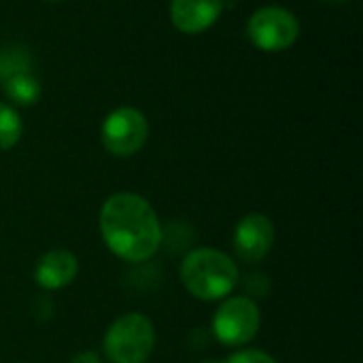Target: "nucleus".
<instances>
[{
  "instance_id": "nucleus-8",
  "label": "nucleus",
  "mask_w": 363,
  "mask_h": 363,
  "mask_svg": "<svg viewBox=\"0 0 363 363\" xmlns=\"http://www.w3.org/2000/svg\"><path fill=\"white\" fill-rule=\"evenodd\" d=\"M223 0H172L170 19L183 34H200L208 30L221 15Z\"/></svg>"
},
{
  "instance_id": "nucleus-14",
  "label": "nucleus",
  "mask_w": 363,
  "mask_h": 363,
  "mask_svg": "<svg viewBox=\"0 0 363 363\" xmlns=\"http://www.w3.org/2000/svg\"><path fill=\"white\" fill-rule=\"evenodd\" d=\"M70 363H102V359L96 355V353H91V351H85V353H79L77 357H72Z\"/></svg>"
},
{
  "instance_id": "nucleus-13",
  "label": "nucleus",
  "mask_w": 363,
  "mask_h": 363,
  "mask_svg": "<svg viewBox=\"0 0 363 363\" xmlns=\"http://www.w3.org/2000/svg\"><path fill=\"white\" fill-rule=\"evenodd\" d=\"M223 363H277L268 353L257 351V349H242L232 353Z\"/></svg>"
},
{
  "instance_id": "nucleus-6",
  "label": "nucleus",
  "mask_w": 363,
  "mask_h": 363,
  "mask_svg": "<svg viewBox=\"0 0 363 363\" xmlns=\"http://www.w3.org/2000/svg\"><path fill=\"white\" fill-rule=\"evenodd\" d=\"M100 134L102 145L111 155L130 157L145 147L149 136V123L140 111L132 106H121L106 115Z\"/></svg>"
},
{
  "instance_id": "nucleus-1",
  "label": "nucleus",
  "mask_w": 363,
  "mask_h": 363,
  "mask_svg": "<svg viewBox=\"0 0 363 363\" xmlns=\"http://www.w3.org/2000/svg\"><path fill=\"white\" fill-rule=\"evenodd\" d=\"M100 232L106 247L123 262H147L162 245V225L153 206L138 194H113L100 208Z\"/></svg>"
},
{
  "instance_id": "nucleus-2",
  "label": "nucleus",
  "mask_w": 363,
  "mask_h": 363,
  "mask_svg": "<svg viewBox=\"0 0 363 363\" xmlns=\"http://www.w3.org/2000/svg\"><path fill=\"white\" fill-rule=\"evenodd\" d=\"M238 279L240 272L236 262L217 249H194L181 264L185 289L202 302L228 298L238 285Z\"/></svg>"
},
{
  "instance_id": "nucleus-11",
  "label": "nucleus",
  "mask_w": 363,
  "mask_h": 363,
  "mask_svg": "<svg viewBox=\"0 0 363 363\" xmlns=\"http://www.w3.org/2000/svg\"><path fill=\"white\" fill-rule=\"evenodd\" d=\"M23 125L17 111L4 102H0V151L15 147L21 138Z\"/></svg>"
},
{
  "instance_id": "nucleus-3",
  "label": "nucleus",
  "mask_w": 363,
  "mask_h": 363,
  "mask_svg": "<svg viewBox=\"0 0 363 363\" xmlns=\"http://www.w3.org/2000/svg\"><path fill=\"white\" fill-rule=\"evenodd\" d=\"M155 347V328L143 313L121 315L104 334V355L111 363H145Z\"/></svg>"
},
{
  "instance_id": "nucleus-12",
  "label": "nucleus",
  "mask_w": 363,
  "mask_h": 363,
  "mask_svg": "<svg viewBox=\"0 0 363 363\" xmlns=\"http://www.w3.org/2000/svg\"><path fill=\"white\" fill-rule=\"evenodd\" d=\"M30 66H32V60H30V53L23 47L9 49L4 55H0V83L6 81L13 74L28 72Z\"/></svg>"
},
{
  "instance_id": "nucleus-16",
  "label": "nucleus",
  "mask_w": 363,
  "mask_h": 363,
  "mask_svg": "<svg viewBox=\"0 0 363 363\" xmlns=\"http://www.w3.org/2000/svg\"><path fill=\"white\" fill-rule=\"evenodd\" d=\"M202 363H219V362H202Z\"/></svg>"
},
{
  "instance_id": "nucleus-9",
  "label": "nucleus",
  "mask_w": 363,
  "mask_h": 363,
  "mask_svg": "<svg viewBox=\"0 0 363 363\" xmlns=\"http://www.w3.org/2000/svg\"><path fill=\"white\" fill-rule=\"evenodd\" d=\"M79 272V259L74 253L66 249H55L45 253L34 268V281L43 289L55 291L66 285H70L77 279Z\"/></svg>"
},
{
  "instance_id": "nucleus-15",
  "label": "nucleus",
  "mask_w": 363,
  "mask_h": 363,
  "mask_svg": "<svg viewBox=\"0 0 363 363\" xmlns=\"http://www.w3.org/2000/svg\"><path fill=\"white\" fill-rule=\"evenodd\" d=\"M328 2H336V4H340V2H347V0H328Z\"/></svg>"
},
{
  "instance_id": "nucleus-4",
  "label": "nucleus",
  "mask_w": 363,
  "mask_h": 363,
  "mask_svg": "<svg viewBox=\"0 0 363 363\" xmlns=\"http://www.w3.org/2000/svg\"><path fill=\"white\" fill-rule=\"evenodd\" d=\"M262 325V313L255 300L247 296H234L223 300L213 317V334L225 347L249 345Z\"/></svg>"
},
{
  "instance_id": "nucleus-17",
  "label": "nucleus",
  "mask_w": 363,
  "mask_h": 363,
  "mask_svg": "<svg viewBox=\"0 0 363 363\" xmlns=\"http://www.w3.org/2000/svg\"><path fill=\"white\" fill-rule=\"evenodd\" d=\"M49 2H60V0H49Z\"/></svg>"
},
{
  "instance_id": "nucleus-7",
  "label": "nucleus",
  "mask_w": 363,
  "mask_h": 363,
  "mask_svg": "<svg viewBox=\"0 0 363 363\" xmlns=\"http://www.w3.org/2000/svg\"><path fill=\"white\" fill-rule=\"evenodd\" d=\"M274 238V223L262 213H251L242 217L234 230V251L240 262L257 264L272 251Z\"/></svg>"
},
{
  "instance_id": "nucleus-5",
  "label": "nucleus",
  "mask_w": 363,
  "mask_h": 363,
  "mask_svg": "<svg viewBox=\"0 0 363 363\" xmlns=\"http://www.w3.org/2000/svg\"><path fill=\"white\" fill-rule=\"evenodd\" d=\"M251 43L262 51H283L291 47L300 36L298 17L283 6L257 9L247 26Z\"/></svg>"
},
{
  "instance_id": "nucleus-10",
  "label": "nucleus",
  "mask_w": 363,
  "mask_h": 363,
  "mask_svg": "<svg viewBox=\"0 0 363 363\" xmlns=\"http://www.w3.org/2000/svg\"><path fill=\"white\" fill-rule=\"evenodd\" d=\"M2 89H4L6 98L11 102L19 104V106H30L40 96V83H38V79L30 70L13 74L6 81H2Z\"/></svg>"
}]
</instances>
